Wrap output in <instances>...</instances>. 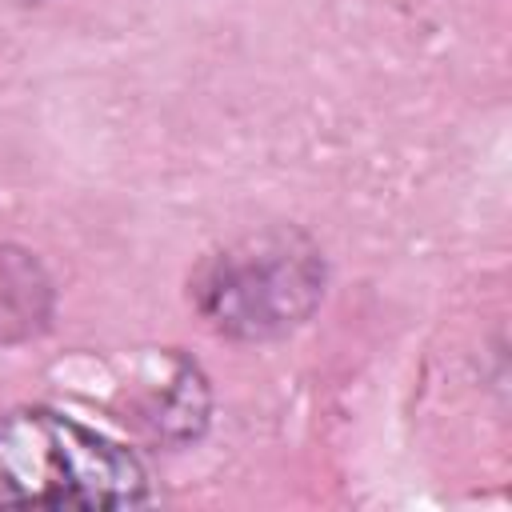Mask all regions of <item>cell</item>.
<instances>
[{"label": "cell", "instance_id": "cell-1", "mask_svg": "<svg viewBox=\"0 0 512 512\" xmlns=\"http://www.w3.org/2000/svg\"><path fill=\"white\" fill-rule=\"evenodd\" d=\"M144 464L52 408L0 412V508H140Z\"/></svg>", "mask_w": 512, "mask_h": 512}, {"label": "cell", "instance_id": "cell-2", "mask_svg": "<svg viewBox=\"0 0 512 512\" xmlns=\"http://www.w3.org/2000/svg\"><path fill=\"white\" fill-rule=\"evenodd\" d=\"M324 296V256L296 228H260L216 248L192 272V304L228 340H276Z\"/></svg>", "mask_w": 512, "mask_h": 512}, {"label": "cell", "instance_id": "cell-3", "mask_svg": "<svg viewBox=\"0 0 512 512\" xmlns=\"http://www.w3.org/2000/svg\"><path fill=\"white\" fill-rule=\"evenodd\" d=\"M48 316V280L24 252L0 248V344L28 336Z\"/></svg>", "mask_w": 512, "mask_h": 512}]
</instances>
